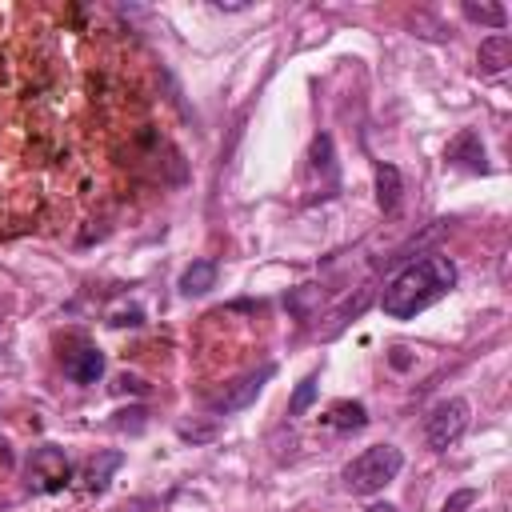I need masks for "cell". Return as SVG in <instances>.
Segmentation results:
<instances>
[{"instance_id": "6da1fadb", "label": "cell", "mask_w": 512, "mask_h": 512, "mask_svg": "<svg viewBox=\"0 0 512 512\" xmlns=\"http://www.w3.org/2000/svg\"><path fill=\"white\" fill-rule=\"evenodd\" d=\"M452 288H456V264L448 256H424V260L408 264L404 272H396L388 280V288L380 296V308L392 320H412L428 304L444 300Z\"/></svg>"}, {"instance_id": "7a4b0ae2", "label": "cell", "mask_w": 512, "mask_h": 512, "mask_svg": "<svg viewBox=\"0 0 512 512\" xmlns=\"http://www.w3.org/2000/svg\"><path fill=\"white\" fill-rule=\"evenodd\" d=\"M400 468H404V452L396 444H372L344 464V488L352 496H372L384 484H392L400 476Z\"/></svg>"}, {"instance_id": "3957f363", "label": "cell", "mask_w": 512, "mask_h": 512, "mask_svg": "<svg viewBox=\"0 0 512 512\" xmlns=\"http://www.w3.org/2000/svg\"><path fill=\"white\" fill-rule=\"evenodd\" d=\"M468 416H472L468 400H460V396L440 400V404L428 412V420H424V440H428V448H436V452L452 448V444L468 432Z\"/></svg>"}, {"instance_id": "277c9868", "label": "cell", "mask_w": 512, "mask_h": 512, "mask_svg": "<svg viewBox=\"0 0 512 512\" xmlns=\"http://www.w3.org/2000/svg\"><path fill=\"white\" fill-rule=\"evenodd\" d=\"M72 480V464L56 444H40L28 456V488L36 492H60Z\"/></svg>"}, {"instance_id": "5b68a950", "label": "cell", "mask_w": 512, "mask_h": 512, "mask_svg": "<svg viewBox=\"0 0 512 512\" xmlns=\"http://www.w3.org/2000/svg\"><path fill=\"white\" fill-rule=\"evenodd\" d=\"M444 160H448V164H456V168H464V172H488L484 144H480V136H476L472 128H464V132H456V136L448 140Z\"/></svg>"}, {"instance_id": "8992f818", "label": "cell", "mask_w": 512, "mask_h": 512, "mask_svg": "<svg viewBox=\"0 0 512 512\" xmlns=\"http://www.w3.org/2000/svg\"><path fill=\"white\" fill-rule=\"evenodd\" d=\"M480 72L484 76H500L508 64H512V36L508 32H496L488 40H480Z\"/></svg>"}, {"instance_id": "52a82bcc", "label": "cell", "mask_w": 512, "mask_h": 512, "mask_svg": "<svg viewBox=\"0 0 512 512\" xmlns=\"http://www.w3.org/2000/svg\"><path fill=\"white\" fill-rule=\"evenodd\" d=\"M120 464H124V452H116V448L96 452V456L84 464V488H88V492H104V488H108V476H112Z\"/></svg>"}, {"instance_id": "ba28073f", "label": "cell", "mask_w": 512, "mask_h": 512, "mask_svg": "<svg viewBox=\"0 0 512 512\" xmlns=\"http://www.w3.org/2000/svg\"><path fill=\"white\" fill-rule=\"evenodd\" d=\"M216 288V260H192L180 272V296H204Z\"/></svg>"}, {"instance_id": "9c48e42d", "label": "cell", "mask_w": 512, "mask_h": 512, "mask_svg": "<svg viewBox=\"0 0 512 512\" xmlns=\"http://www.w3.org/2000/svg\"><path fill=\"white\" fill-rule=\"evenodd\" d=\"M64 372H68L76 384H96V380L104 376V356H100L96 348H80L76 356H68Z\"/></svg>"}, {"instance_id": "30bf717a", "label": "cell", "mask_w": 512, "mask_h": 512, "mask_svg": "<svg viewBox=\"0 0 512 512\" xmlns=\"http://www.w3.org/2000/svg\"><path fill=\"white\" fill-rule=\"evenodd\" d=\"M272 372H276V368H272V364H264L260 372L244 376L236 392H228V396H220V400H216V408H220V412H236V408H244V404H248V400H252V396H256V392L264 388V380H268Z\"/></svg>"}, {"instance_id": "8fae6325", "label": "cell", "mask_w": 512, "mask_h": 512, "mask_svg": "<svg viewBox=\"0 0 512 512\" xmlns=\"http://www.w3.org/2000/svg\"><path fill=\"white\" fill-rule=\"evenodd\" d=\"M328 424L340 428V432H356V428L368 424V408H364L360 400H336V404L328 408Z\"/></svg>"}, {"instance_id": "7c38bea8", "label": "cell", "mask_w": 512, "mask_h": 512, "mask_svg": "<svg viewBox=\"0 0 512 512\" xmlns=\"http://www.w3.org/2000/svg\"><path fill=\"white\" fill-rule=\"evenodd\" d=\"M400 172H396V164H376V200H380V208L384 212H396V204H400Z\"/></svg>"}, {"instance_id": "4fadbf2b", "label": "cell", "mask_w": 512, "mask_h": 512, "mask_svg": "<svg viewBox=\"0 0 512 512\" xmlns=\"http://www.w3.org/2000/svg\"><path fill=\"white\" fill-rule=\"evenodd\" d=\"M464 16L476 20V24H488V28H496V32H504V24H508V12H504L500 4H476V0H464Z\"/></svg>"}, {"instance_id": "5bb4252c", "label": "cell", "mask_w": 512, "mask_h": 512, "mask_svg": "<svg viewBox=\"0 0 512 512\" xmlns=\"http://www.w3.org/2000/svg\"><path fill=\"white\" fill-rule=\"evenodd\" d=\"M312 400H316V372L296 384V392H292V400H288V416H304V412L312 408Z\"/></svg>"}, {"instance_id": "9a60e30c", "label": "cell", "mask_w": 512, "mask_h": 512, "mask_svg": "<svg viewBox=\"0 0 512 512\" xmlns=\"http://www.w3.org/2000/svg\"><path fill=\"white\" fill-rule=\"evenodd\" d=\"M472 504H476V488H460V492H452V496L444 500L440 512H464V508H472Z\"/></svg>"}, {"instance_id": "2e32d148", "label": "cell", "mask_w": 512, "mask_h": 512, "mask_svg": "<svg viewBox=\"0 0 512 512\" xmlns=\"http://www.w3.org/2000/svg\"><path fill=\"white\" fill-rule=\"evenodd\" d=\"M368 512H396V508H392V504H372Z\"/></svg>"}]
</instances>
